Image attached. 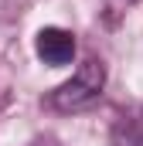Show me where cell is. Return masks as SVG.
Segmentation results:
<instances>
[{
  "label": "cell",
  "instance_id": "cell-1",
  "mask_svg": "<svg viewBox=\"0 0 143 146\" xmlns=\"http://www.w3.org/2000/svg\"><path fill=\"white\" fill-rule=\"evenodd\" d=\"M102 85H106V68L99 58H85L75 75L68 82H61L51 95H48V106L55 112H78V109H89L99 95H102Z\"/></svg>",
  "mask_w": 143,
  "mask_h": 146
},
{
  "label": "cell",
  "instance_id": "cell-2",
  "mask_svg": "<svg viewBox=\"0 0 143 146\" xmlns=\"http://www.w3.org/2000/svg\"><path fill=\"white\" fill-rule=\"evenodd\" d=\"M34 51L44 65H68L75 58V37L65 27H41L34 37Z\"/></svg>",
  "mask_w": 143,
  "mask_h": 146
},
{
  "label": "cell",
  "instance_id": "cell-3",
  "mask_svg": "<svg viewBox=\"0 0 143 146\" xmlns=\"http://www.w3.org/2000/svg\"><path fill=\"white\" fill-rule=\"evenodd\" d=\"M112 146H143V106L123 112L112 126Z\"/></svg>",
  "mask_w": 143,
  "mask_h": 146
},
{
  "label": "cell",
  "instance_id": "cell-4",
  "mask_svg": "<svg viewBox=\"0 0 143 146\" xmlns=\"http://www.w3.org/2000/svg\"><path fill=\"white\" fill-rule=\"evenodd\" d=\"M34 146H41V143H34Z\"/></svg>",
  "mask_w": 143,
  "mask_h": 146
}]
</instances>
